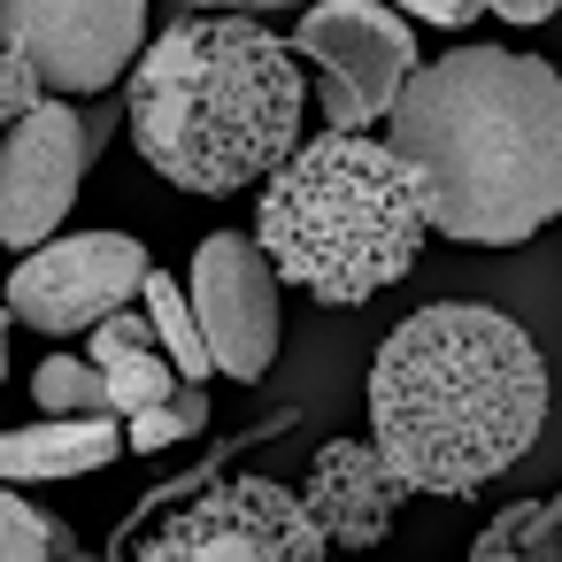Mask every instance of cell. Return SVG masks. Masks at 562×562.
<instances>
[{
  "label": "cell",
  "instance_id": "cell-9",
  "mask_svg": "<svg viewBox=\"0 0 562 562\" xmlns=\"http://www.w3.org/2000/svg\"><path fill=\"white\" fill-rule=\"evenodd\" d=\"M109 124L70 109L63 93H47L32 116L9 124L0 139V247H40L70 224L78 209V186H86V162H93V139Z\"/></svg>",
  "mask_w": 562,
  "mask_h": 562
},
{
  "label": "cell",
  "instance_id": "cell-18",
  "mask_svg": "<svg viewBox=\"0 0 562 562\" xmlns=\"http://www.w3.org/2000/svg\"><path fill=\"white\" fill-rule=\"evenodd\" d=\"M40 554H63V524L0 477V562H40Z\"/></svg>",
  "mask_w": 562,
  "mask_h": 562
},
{
  "label": "cell",
  "instance_id": "cell-21",
  "mask_svg": "<svg viewBox=\"0 0 562 562\" xmlns=\"http://www.w3.org/2000/svg\"><path fill=\"white\" fill-rule=\"evenodd\" d=\"M554 9H562V0H501V16H508V24H547Z\"/></svg>",
  "mask_w": 562,
  "mask_h": 562
},
{
  "label": "cell",
  "instance_id": "cell-15",
  "mask_svg": "<svg viewBox=\"0 0 562 562\" xmlns=\"http://www.w3.org/2000/svg\"><path fill=\"white\" fill-rule=\"evenodd\" d=\"M32 401L47 416H93V408H109V370L93 355H47L32 370Z\"/></svg>",
  "mask_w": 562,
  "mask_h": 562
},
{
  "label": "cell",
  "instance_id": "cell-11",
  "mask_svg": "<svg viewBox=\"0 0 562 562\" xmlns=\"http://www.w3.org/2000/svg\"><path fill=\"white\" fill-rule=\"evenodd\" d=\"M401 493L408 485L393 477V462L378 454V439H331L316 454L301 501L316 508V524H324L331 547H378L393 531V516H401Z\"/></svg>",
  "mask_w": 562,
  "mask_h": 562
},
{
  "label": "cell",
  "instance_id": "cell-4",
  "mask_svg": "<svg viewBox=\"0 0 562 562\" xmlns=\"http://www.w3.org/2000/svg\"><path fill=\"white\" fill-rule=\"evenodd\" d=\"M431 216L408 162L370 132H316L262 178L255 239L270 247L278 278L324 308L378 301L416 270Z\"/></svg>",
  "mask_w": 562,
  "mask_h": 562
},
{
  "label": "cell",
  "instance_id": "cell-12",
  "mask_svg": "<svg viewBox=\"0 0 562 562\" xmlns=\"http://www.w3.org/2000/svg\"><path fill=\"white\" fill-rule=\"evenodd\" d=\"M124 454V424L116 408H93V416H40V424H16L0 431V477L9 485H40V477H93Z\"/></svg>",
  "mask_w": 562,
  "mask_h": 562
},
{
  "label": "cell",
  "instance_id": "cell-10",
  "mask_svg": "<svg viewBox=\"0 0 562 562\" xmlns=\"http://www.w3.org/2000/svg\"><path fill=\"white\" fill-rule=\"evenodd\" d=\"M186 278H193L186 293H193V316L209 331L216 370L239 378V385H255L278 362V285L285 278H278L270 247L255 232H209L193 247V270Z\"/></svg>",
  "mask_w": 562,
  "mask_h": 562
},
{
  "label": "cell",
  "instance_id": "cell-16",
  "mask_svg": "<svg viewBox=\"0 0 562 562\" xmlns=\"http://www.w3.org/2000/svg\"><path fill=\"white\" fill-rule=\"evenodd\" d=\"M477 562H501V554H539V562H562V508H547V501H524V508H508L493 531H477V547H470Z\"/></svg>",
  "mask_w": 562,
  "mask_h": 562
},
{
  "label": "cell",
  "instance_id": "cell-13",
  "mask_svg": "<svg viewBox=\"0 0 562 562\" xmlns=\"http://www.w3.org/2000/svg\"><path fill=\"white\" fill-rule=\"evenodd\" d=\"M86 355L109 370V408H116V416H132V408H147V401H162V393H178V385H186V378H178V362L162 355V339H155L147 308H139V316H132V308L101 316Z\"/></svg>",
  "mask_w": 562,
  "mask_h": 562
},
{
  "label": "cell",
  "instance_id": "cell-5",
  "mask_svg": "<svg viewBox=\"0 0 562 562\" xmlns=\"http://www.w3.org/2000/svg\"><path fill=\"white\" fill-rule=\"evenodd\" d=\"M293 55L316 70L324 132H370L416 78V32L385 0H316L293 32Z\"/></svg>",
  "mask_w": 562,
  "mask_h": 562
},
{
  "label": "cell",
  "instance_id": "cell-20",
  "mask_svg": "<svg viewBox=\"0 0 562 562\" xmlns=\"http://www.w3.org/2000/svg\"><path fill=\"white\" fill-rule=\"evenodd\" d=\"M401 16H424V24H447V32H462V24H477L485 16V0H393Z\"/></svg>",
  "mask_w": 562,
  "mask_h": 562
},
{
  "label": "cell",
  "instance_id": "cell-3",
  "mask_svg": "<svg viewBox=\"0 0 562 562\" xmlns=\"http://www.w3.org/2000/svg\"><path fill=\"white\" fill-rule=\"evenodd\" d=\"M124 109L155 178L201 201H232L301 147L308 86L301 55L255 16H186L139 47Z\"/></svg>",
  "mask_w": 562,
  "mask_h": 562
},
{
  "label": "cell",
  "instance_id": "cell-2",
  "mask_svg": "<svg viewBox=\"0 0 562 562\" xmlns=\"http://www.w3.org/2000/svg\"><path fill=\"white\" fill-rule=\"evenodd\" d=\"M547 424V362L516 316L431 301L378 339L370 439L408 493L462 501L531 454Z\"/></svg>",
  "mask_w": 562,
  "mask_h": 562
},
{
  "label": "cell",
  "instance_id": "cell-6",
  "mask_svg": "<svg viewBox=\"0 0 562 562\" xmlns=\"http://www.w3.org/2000/svg\"><path fill=\"white\" fill-rule=\"evenodd\" d=\"M147 247L132 232H55L40 239L16 278H9V316L47 331V339H78L101 316L132 308V293L147 285Z\"/></svg>",
  "mask_w": 562,
  "mask_h": 562
},
{
  "label": "cell",
  "instance_id": "cell-8",
  "mask_svg": "<svg viewBox=\"0 0 562 562\" xmlns=\"http://www.w3.org/2000/svg\"><path fill=\"white\" fill-rule=\"evenodd\" d=\"M147 40V0H0V47L32 55L63 101L109 93Z\"/></svg>",
  "mask_w": 562,
  "mask_h": 562
},
{
  "label": "cell",
  "instance_id": "cell-7",
  "mask_svg": "<svg viewBox=\"0 0 562 562\" xmlns=\"http://www.w3.org/2000/svg\"><path fill=\"white\" fill-rule=\"evenodd\" d=\"M324 547L331 539H324L316 508L270 477H232V485L201 493L178 524L139 539L147 562H316Z\"/></svg>",
  "mask_w": 562,
  "mask_h": 562
},
{
  "label": "cell",
  "instance_id": "cell-22",
  "mask_svg": "<svg viewBox=\"0 0 562 562\" xmlns=\"http://www.w3.org/2000/svg\"><path fill=\"white\" fill-rule=\"evenodd\" d=\"M0 378H9V301H0Z\"/></svg>",
  "mask_w": 562,
  "mask_h": 562
},
{
  "label": "cell",
  "instance_id": "cell-19",
  "mask_svg": "<svg viewBox=\"0 0 562 562\" xmlns=\"http://www.w3.org/2000/svg\"><path fill=\"white\" fill-rule=\"evenodd\" d=\"M55 86L40 78V63L32 55H16V47H0V124H16V116H32L40 101H47Z\"/></svg>",
  "mask_w": 562,
  "mask_h": 562
},
{
  "label": "cell",
  "instance_id": "cell-1",
  "mask_svg": "<svg viewBox=\"0 0 562 562\" xmlns=\"http://www.w3.org/2000/svg\"><path fill=\"white\" fill-rule=\"evenodd\" d=\"M424 216L462 247H524L562 216V70L508 47H447L416 63L385 116Z\"/></svg>",
  "mask_w": 562,
  "mask_h": 562
},
{
  "label": "cell",
  "instance_id": "cell-17",
  "mask_svg": "<svg viewBox=\"0 0 562 562\" xmlns=\"http://www.w3.org/2000/svg\"><path fill=\"white\" fill-rule=\"evenodd\" d=\"M201 424H209L201 385H178V393H162V401H147V408L124 416V447H132V454H155V447H170V439H186V431H201Z\"/></svg>",
  "mask_w": 562,
  "mask_h": 562
},
{
  "label": "cell",
  "instance_id": "cell-14",
  "mask_svg": "<svg viewBox=\"0 0 562 562\" xmlns=\"http://www.w3.org/2000/svg\"><path fill=\"white\" fill-rule=\"evenodd\" d=\"M139 308H147V324H155L162 355L178 362V378H186V385H201V378L216 370V355H209V331H201V316H193V293H186L178 278L147 270V285H139Z\"/></svg>",
  "mask_w": 562,
  "mask_h": 562
},
{
  "label": "cell",
  "instance_id": "cell-23",
  "mask_svg": "<svg viewBox=\"0 0 562 562\" xmlns=\"http://www.w3.org/2000/svg\"><path fill=\"white\" fill-rule=\"evenodd\" d=\"M485 9H501V0H485Z\"/></svg>",
  "mask_w": 562,
  "mask_h": 562
}]
</instances>
